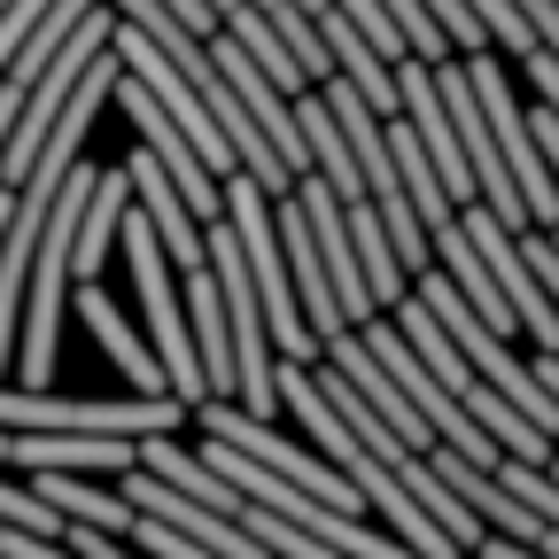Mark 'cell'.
Masks as SVG:
<instances>
[{"instance_id": "obj_1", "label": "cell", "mask_w": 559, "mask_h": 559, "mask_svg": "<svg viewBox=\"0 0 559 559\" xmlns=\"http://www.w3.org/2000/svg\"><path fill=\"white\" fill-rule=\"evenodd\" d=\"M218 218H226V234H234V249H241V264H249V288H257V311H264L272 349H280L288 366H311V358H319V342H311V326H304V311H296L288 264H280L272 194H264L249 171H226V179H218Z\"/></svg>"}, {"instance_id": "obj_2", "label": "cell", "mask_w": 559, "mask_h": 559, "mask_svg": "<svg viewBox=\"0 0 559 559\" xmlns=\"http://www.w3.org/2000/svg\"><path fill=\"white\" fill-rule=\"evenodd\" d=\"M466 79H474V102H481L489 140H498V164H506V179H513V194H521V210H528V234H551V226H559V187H551L536 140H528V109H521V94H513V79H506V62L489 55V47H474V55H466Z\"/></svg>"}, {"instance_id": "obj_3", "label": "cell", "mask_w": 559, "mask_h": 559, "mask_svg": "<svg viewBox=\"0 0 559 559\" xmlns=\"http://www.w3.org/2000/svg\"><path fill=\"white\" fill-rule=\"evenodd\" d=\"M109 55H117V70H124V79H140V86H148V102L187 132V148L202 156V171L210 179H226L234 171V148H226V140H218V124H210V109H202V94L179 79V70L148 47V32H132V24H109Z\"/></svg>"}, {"instance_id": "obj_4", "label": "cell", "mask_w": 559, "mask_h": 559, "mask_svg": "<svg viewBox=\"0 0 559 559\" xmlns=\"http://www.w3.org/2000/svg\"><path fill=\"white\" fill-rule=\"evenodd\" d=\"M459 226H466V241H474L481 272L498 280V296H506L513 326H528V334H536V349H551V358H559V311L544 304V288H536V272H528V257H521L513 226H498L481 202H466V210H459Z\"/></svg>"}, {"instance_id": "obj_5", "label": "cell", "mask_w": 559, "mask_h": 559, "mask_svg": "<svg viewBox=\"0 0 559 559\" xmlns=\"http://www.w3.org/2000/svg\"><path fill=\"white\" fill-rule=\"evenodd\" d=\"M140 436H62V428H9V466L24 474H124Z\"/></svg>"}, {"instance_id": "obj_6", "label": "cell", "mask_w": 559, "mask_h": 559, "mask_svg": "<svg viewBox=\"0 0 559 559\" xmlns=\"http://www.w3.org/2000/svg\"><path fill=\"white\" fill-rule=\"evenodd\" d=\"M272 234H280V264H288V288H296V311H304L311 342L342 334V311H334V288H326V264H319L311 226H304V210H296L288 194L272 202Z\"/></svg>"}, {"instance_id": "obj_7", "label": "cell", "mask_w": 559, "mask_h": 559, "mask_svg": "<svg viewBox=\"0 0 559 559\" xmlns=\"http://www.w3.org/2000/svg\"><path fill=\"white\" fill-rule=\"evenodd\" d=\"M124 179H132V194H140V218L156 226V241H164V257L179 264V272H194L202 264V226H194V210L179 202V187L156 171V156L140 148L132 164H124Z\"/></svg>"}, {"instance_id": "obj_8", "label": "cell", "mask_w": 559, "mask_h": 559, "mask_svg": "<svg viewBox=\"0 0 559 559\" xmlns=\"http://www.w3.org/2000/svg\"><path fill=\"white\" fill-rule=\"evenodd\" d=\"M187 334H194V366H202V389L210 396H234V342H226V304H218V280H210V264L187 272Z\"/></svg>"}, {"instance_id": "obj_9", "label": "cell", "mask_w": 559, "mask_h": 559, "mask_svg": "<svg viewBox=\"0 0 559 559\" xmlns=\"http://www.w3.org/2000/svg\"><path fill=\"white\" fill-rule=\"evenodd\" d=\"M79 304H86V326H94V342L109 349V358H117V373L132 381V396H171L164 389V366L148 358V342H140L132 334V319L102 296V280H79Z\"/></svg>"}, {"instance_id": "obj_10", "label": "cell", "mask_w": 559, "mask_h": 559, "mask_svg": "<svg viewBox=\"0 0 559 559\" xmlns=\"http://www.w3.org/2000/svg\"><path fill=\"white\" fill-rule=\"evenodd\" d=\"M124 202H132V179H124V171H94V194H86V210H79V226H70V280H102Z\"/></svg>"}, {"instance_id": "obj_11", "label": "cell", "mask_w": 559, "mask_h": 559, "mask_svg": "<svg viewBox=\"0 0 559 559\" xmlns=\"http://www.w3.org/2000/svg\"><path fill=\"white\" fill-rule=\"evenodd\" d=\"M342 226H349V257H358V272H366V296H373V311H389L412 280L396 272V249H389V234H381V218H373V202L358 194V202H342Z\"/></svg>"}, {"instance_id": "obj_12", "label": "cell", "mask_w": 559, "mask_h": 559, "mask_svg": "<svg viewBox=\"0 0 559 559\" xmlns=\"http://www.w3.org/2000/svg\"><path fill=\"white\" fill-rule=\"evenodd\" d=\"M32 498L55 506L62 521H79V528H102V536H124L132 528V506L109 498V489H94V474H39Z\"/></svg>"}, {"instance_id": "obj_13", "label": "cell", "mask_w": 559, "mask_h": 559, "mask_svg": "<svg viewBox=\"0 0 559 559\" xmlns=\"http://www.w3.org/2000/svg\"><path fill=\"white\" fill-rule=\"evenodd\" d=\"M86 9H94V0H47V9H39V24L24 32V47L9 55V70H0V79H9V86H32L39 70H47V55L70 39V24H79Z\"/></svg>"}, {"instance_id": "obj_14", "label": "cell", "mask_w": 559, "mask_h": 559, "mask_svg": "<svg viewBox=\"0 0 559 559\" xmlns=\"http://www.w3.org/2000/svg\"><path fill=\"white\" fill-rule=\"evenodd\" d=\"M234 498H241V489H234ZM234 521H241V528H249L272 559H342V551H326L319 536H304L296 521H280V513H264V506H249V498L234 506Z\"/></svg>"}, {"instance_id": "obj_15", "label": "cell", "mask_w": 559, "mask_h": 559, "mask_svg": "<svg viewBox=\"0 0 559 559\" xmlns=\"http://www.w3.org/2000/svg\"><path fill=\"white\" fill-rule=\"evenodd\" d=\"M381 16L396 24V39H404V55H419V62H443L451 55V39L436 32V16L419 9V0H381Z\"/></svg>"}, {"instance_id": "obj_16", "label": "cell", "mask_w": 559, "mask_h": 559, "mask_svg": "<svg viewBox=\"0 0 559 559\" xmlns=\"http://www.w3.org/2000/svg\"><path fill=\"white\" fill-rule=\"evenodd\" d=\"M419 9L436 16V32H443L451 47H466V55H474V47H489V39H481V24L466 16V0H419Z\"/></svg>"}, {"instance_id": "obj_17", "label": "cell", "mask_w": 559, "mask_h": 559, "mask_svg": "<svg viewBox=\"0 0 559 559\" xmlns=\"http://www.w3.org/2000/svg\"><path fill=\"white\" fill-rule=\"evenodd\" d=\"M528 140H536V156H544V171H551V187H559V117H551V109H528Z\"/></svg>"}, {"instance_id": "obj_18", "label": "cell", "mask_w": 559, "mask_h": 559, "mask_svg": "<svg viewBox=\"0 0 559 559\" xmlns=\"http://www.w3.org/2000/svg\"><path fill=\"white\" fill-rule=\"evenodd\" d=\"M528 373H536V381H544V396H551V404H559V358H551V349H544V358H536V366H528Z\"/></svg>"}, {"instance_id": "obj_19", "label": "cell", "mask_w": 559, "mask_h": 559, "mask_svg": "<svg viewBox=\"0 0 559 559\" xmlns=\"http://www.w3.org/2000/svg\"><path fill=\"white\" fill-rule=\"evenodd\" d=\"M0 466H9V428H0Z\"/></svg>"}, {"instance_id": "obj_20", "label": "cell", "mask_w": 559, "mask_h": 559, "mask_svg": "<svg viewBox=\"0 0 559 559\" xmlns=\"http://www.w3.org/2000/svg\"><path fill=\"white\" fill-rule=\"evenodd\" d=\"M544 474H551V481H559V459H544Z\"/></svg>"}, {"instance_id": "obj_21", "label": "cell", "mask_w": 559, "mask_h": 559, "mask_svg": "<svg viewBox=\"0 0 559 559\" xmlns=\"http://www.w3.org/2000/svg\"><path fill=\"white\" fill-rule=\"evenodd\" d=\"M544 241H551V249H559V226H551V234H544Z\"/></svg>"}]
</instances>
